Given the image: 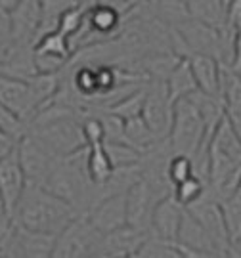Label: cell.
Wrapping results in <instances>:
<instances>
[{"instance_id": "cell-1", "label": "cell", "mask_w": 241, "mask_h": 258, "mask_svg": "<svg viewBox=\"0 0 241 258\" xmlns=\"http://www.w3.org/2000/svg\"><path fill=\"white\" fill-rule=\"evenodd\" d=\"M75 216L79 214L67 201L35 184L25 185L12 214L19 226L50 235H59Z\"/></svg>"}, {"instance_id": "cell-2", "label": "cell", "mask_w": 241, "mask_h": 258, "mask_svg": "<svg viewBox=\"0 0 241 258\" xmlns=\"http://www.w3.org/2000/svg\"><path fill=\"white\" fill-rule=\"evenodd\" d=\"M211 132L207 130L205 119L195 102L186 96L174 102L172 109V126L168 132V144L172 153H182V155L194 157L201 146H209Z\"/></svg>"}, {"instance_id": "cell-3", "label": "cell", "mask_w": 241, "mask_h": 258, "mask_svg": "<svg viewBox=\"0 0 241 258\" xmlns=\"http://www.w3.org/2000/svg\"><path fill=\"white\" fill-rule=\"evenodd\" d=\"M103 233L98 231L86 214H79L56 237L52 256H102Z\"/></svg>"}, {"instance_id": "cell-4", "label": "cell", "mask_w": 241, "mask_h": 258, "mask_svg": "<svg viewBox=\"0 0 241 258\" xmlns=\"http://www.w3.org/2000/svg\"><path fill=\"white\" fill-rule=\"evenodd\" d=\"M172 109H174V103L168 98L167 83L149 81L142 117L157 140L168 138V132L172 126Z\"/></svg>"}, {"instance_id": "cell-5", "label": "cell", "mask_w": 241, "mask_h": 258, "mask_svg": "<svg viewBox=\"0 0 241 258\" xmlns=\"http://www.w3.org/2000/svg\"><path fill=\"white\" fill-rule=\"evenodd\" d=\"M0 103L6 105L16 117L29 124L40 109V100L29 81L0 73Z\"/></svg>"}, {"instance_id": "cell-6", "label": "cell", "mask_w": 241, "mask_h": 258, "mask_svg": "<svg viewBox=\"0 0 241 258\" xmlns=\"http://www.w3.org/2000/svg\"><path fill=\"white\" fill-rule=\"evenodd\" d=\"M27 185V178L23 166L19 163L18 146L10 149L4 157H0V207L4 214L12 216L19 197Z\"/></svg>"}, {"instance_id": "cell-7", "label": "cell", "mask_w": 241, "mask_h": 258, "mask_svg": "<svg viewBox=\"0 0 241 258\" xmlns=\"http://www.w3.org/2000/svg\"><path fill=\"white\" fill-rule=\"evenodd\" d=\"M161 199L163 197L144 178H140L127 191V224L134 230L149 233L151 231V214Z\"/></svg>"}, {"instance_id": "cell-8", "label": "cell", "mask_w": 241, "mask_h": 258, "mask_svg": "<svg viewBox=\"0 0 241 258\" xmlns=\"http://www.w3.org/2000/svg\"><path fill=\"white\" fill-rule=\"evenodd\" d=\"M176 247L180 250V256H220L209 231L205 230L201 222L188 209H184V214H182Z\"/></svg>"}, {"instance_id": "cell-9", "label": "cell", "mask_w": 241, "mask_h": 258, "mask_svg": "<svg viewBox=\"0 0 241 258\" xmlns=\"http://www.w3.org/2000/svg\"><path fill=\"white\" fill-rule=\"evenodd\" d=\"M88 220L102 233H111L127 226V194H111L102 197L88 211Z\"/></svg>"}, {"instance_id": "cell-10", "label": "cell", "mask_w": 241, "mask_h": 258, "mask_svg": "<svg viewBox=\"0 0 241 258\" xmlns=\"http://www.w3.org/2000/svg\"><path fill=\"white\" fill-rule=\"evenodd\" d=\"M184 209L186 207H182V205L178 203L172 194L163 197L155 205V209H153V214H151V231L149 233L157 235L161 239L176 243Z\"/></svg>"}, {"instance_id": "cell-11", "label": "cell", "mask_w": 241, "mask_h": 258, "mask_svg": "<svg viewBox=\"0 0 241 258\" xmlns=\"http://www.w3.org/2000/svg\"><path fill=\"white\" fill-rule=\"evenodd\" d=\"M57 235L42 233V231H33L29 228H23L16 222V237L12 245V254L10 256H33L44 258L52 256V250L56 245Z\"/></svg>"}, {"instance_id": "cell-12", "label": "cell", "mask_w": 241, "mask_h": 258, "mask_svg": "<svg viewBox=\"0 0 241 258\" xmlns=\"http://www.w3.org/2000/svg\"><path fill=\"white\" fill-rule=\"evenodd\" d=\"M192 71L197 81V88L209 96H218L220 98V83H222V63L205 54H194L188 57Z\"/></svg>"}, {"instance_id": "cell-13", "label": "cell", "mask_w": 241, "mask_h": 258, "mask_svg": "<svg viewBox=\"0 0 241 258\" xmlns=\"http://www.w3.org/2000/svg\"><path fill=\"white\" fill-rule=\"evenodd\" d=\"M165 83H167L168 98H170L172 103L178 102L180 98H186V96L194 94L195 90H199L188 57H182V59L178 61V65L172 69V73L168 75V79Z\"/></svg>"}, {"instance_id": "cell-14", "label": "cell", "mask_w": 241, "mask_h": 258, "mask_svg": "<svg viewBox=\"0 0 241 258\" xmlns=\"http://www.w3.org/2000/svg\"><path fill=\"white\" fill-rule=\"evenodd\" d=\"M190 18L199 19L207 25L222 29L226 23L228 4L224 0H186Z\"/></svg>"}, {"instance_id": "cell-15", "label": "cell", "mask_w": 241, "mask_h": 258, "mask_svg": "<svg viewBox=\"0 0 241 258\" xmlns=\"http://www.w3.org/2000/svg\"><path fill=\"white\" fill-rule=\"evenodd\" d=\"M113 168H115V165H113L109 153L105 151L103 142L88 146V151H86V172H88V178L92 180V184H103L111 176Z\"/></svg>"}, {"instance_id": "cell-16", "label": "cell", "mask_w": 241, "mask_h": 258, "mask_svg": "<svg viewBox=\"0 0 241 258\" xmlns=\"http://www.w3.org/2000/svg\"><path fill=\"white\" fill-rule=\"evenodd\" d=\"M205 189H207V182H205L203 178H199L197 174H192L174 185L172 195H174V199L182 207H190V205L195 203L205 194Z\"/></svg>"}, {"instance_id": "cell-17", "label": "cell", "mask_w": 241, "mask_h": 258, "mask_svg": "<svg viewBox=\"0 0 241 258\" xmlns=\"http://www.w3.org/2000/svg\"><path fill=\"white\" fill-rule=\"evenodd\" d=\"M167 174L168 180L172 182V185H176L178 182H182L188 176H192L194 174V161H192V157L182 155V153H174L168 159Z\"/></svg>"}, {"instance_id": "cell-18", "label": "cell", "mask_w": 241, "mask_h": 258, "mask_svg": "<svg viewBox=\"0 0 241 258\" xmlns=\"http://www.w3.org/2000/svg\"><path fill=\"white\" fill-rule=\"evenodd\" d=\"M0 130L4 134H8L10 138L19 140L27 132V124L19 119V117H16L6 105L0 103Z\"/></svg>"}, {"instance_id": "cell-19", "label": "cell", "mask_w": 241, "mask_h": 258, "mask_svg": "<svg viewBox=\"0 0 241 258\" xmlns=\"http://www.w3.org/2000/svg\"><path fill=\"white\" fill-rule=\"evenodd\" d=\"M18 4H19V0H0V8H6L8 12H12Z\"/></svg>"}, {"instance_id": "cell-20", "label": "cell", "mask_w": 241, "mask_h": 258, "mask_svg": "<svg viewBox=\"0 0 241 258\" xmlns=\"http://www.w3.org/2000/svg\"><path fill=\"white\" fill-rule=\"evenodd\" d=\"M2 212H4V211H2V207H0V216H2Z\"/></svg>"}, {"instance_id": "cell-21", "label": "cell", "mask_w": 241, "mask_h": 258, "mask_svg": "<svg viewBox=\"0 0 241 258\" xmlns=\"http://www.w3.org/2000/svg\"><path fill=\"white\" fill-rule=\"evenodd\" d=\"M224 2H226V4H230V0H224Z\"/></svg>"}, {"instance_id": "cell-22", "label": "cell", "mask_w": 241, "mask_h": 258, "mask_svg": "<svg viewBox=\"0 0 241 258\" xmlns=\"http://www.w3.org/2000/svg\"><path fill=\"white\" fill-rule=\"evenodd\" d=\"M0 42H4V40H2V38H0Z\"/></svg>"}]
</instances>
